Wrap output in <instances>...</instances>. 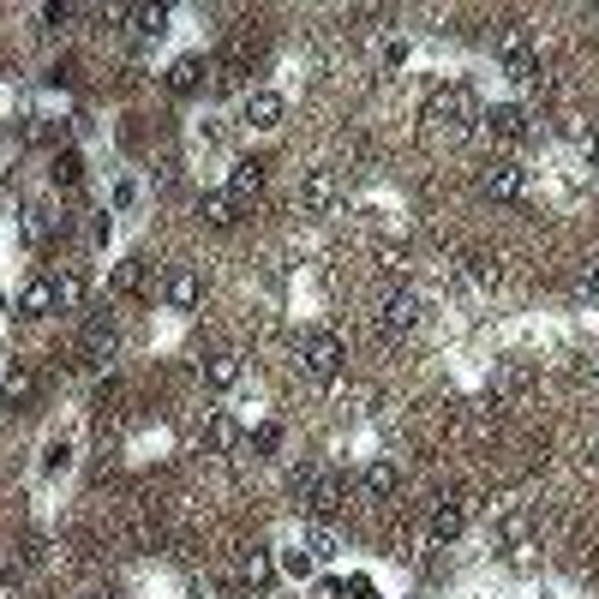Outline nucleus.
<instances>
[{
    "label": "nucleus",
    "mask_w": 599,
    "mask_h": 599,
    "mask_svg": "<svg viewBox=\"0 0 599 599\" xmlns=\"http://www.w3.org/2000/svg\"><path fill=\"white\" fill-rule=\"evenodd\" d=\"M420 120H426V132H438V138H468V132L486 120V108H480L474 84H438V90L420 102Z\"/></svg>",
    "instance_id": "obj_1"
},
{
    "label": "nucleus",
    "mask_w": 599,
    "mask_h": 599,
    "mask_svg": "<svg viewBox=\"0 0 599 599\" xmlns=\"http://www.w3.org/2000/svg\"><path fill=\"white\" fill-rule=\"evenodd\" d=\"M300 366H306V378L330 384V378H342V366H348V342H342L336 330H306V336H300Z\"/></svg>",
    "instance_id": "obj_2"
},
{
    "label": "nucleus",
    "mask_w": 599,
    "mask_h": 599,
    "mask_svg": "<svg viewBox=\"0 0 599 599\" xmlns=\"http://www.w3.org/2000/svg\"><path fill=\"white\" fill-rule=\"evenodd\" d=\"M114 348H120V324H114V312H90L84 318V330H78V366H108L114 360Z\"/></svg>",
    "instance_id": "obj_3"
},
{
    "label": "nucleus",
    "mask_w": 599,
    "mask_h": 599,
    "mask_svg": "<svg viewBox=\"0 0 599 599\" xmlns=\"http://www.w3.org/2000/svg\"><path fill=\"white\" fill-rule=\"evenodd\" d=\"M480 192H486L492 204H522V198H528V168H522L516 156H498V162H486Z\"/></svg>",
    "instance_id": "obj_4"
},
{
    "label": "nucleus",
    "mask_w": 599,
    "mask_h": 599,
    "mask_svg": "<svg viewBox=\"0 0 599 599\" xmlns=\"http://www.w3.org/2000/svg\"><path fill=\"white\" fill-rule=\"evenodd\" d=\"M480 126L492 132V144H528V138L540 132V126H534V114H528L522 102H492Z\"/></svg>",
    "instance_id": "obj_5"
},
{
    "label": "nucleus",
    "mask_w": 599,
    "mask_h": 599,
    "mask_svg": "<svg viewBox=\"0 0 599 599\" xmlns=\"http://www.w3.org/2000/svg\"><path fill=\"white\" fill-rule=\"evenodd\" d=\"M420 312H426V306H420V294H414V288H396V294H384V300H378V336H384V342L408 336V330L420 324Z\"/></svg>",
    "instance_id": "obj_6"
},
{
    "label": "nucleus",
    "mask_w": 599,
    "mask_h": 599,
    "mask_svg": "<svg viewBox=\"0 0 599 599\" xmlns=\"http://www.w3.org/2000/svg\"><path fill=\"white\" fill-rule=\"evenodd\" d=\"M498 66H504V78L534 84V78H540V48H534L522 30H504V42H498Z\"/></svg>",
    "instance_id": "obj_7"
},
{
    "label": "nucleus",
    "mask_w": 599,
    "mask_h": 599,
    "mask_svg": "<svg viewBox=\"0 0 599 599\" xmlns=\"http://www.w3.org/2000/svg\"><path fill=\"white\" fill-rule=\"evenodd\" d=\"M342 204V180H336V168H312L306 180H300V210L306 216H330Z\"/></svg>",
    "instance_id": "obj_8"
},
{
    "label": "nucleus",
    "mask_w": 599,
    "mask_h": 599,
    "mask_svg": "<svg viewBox=\"0 0 599 599\" xmlns=\"http://www.w3.org/2000/svg\"><path fill=\"white\" fill-rule=\"evenodd\" d=\"M300 504H306V516H312V522L342 516V510H348V474H318V486H312Z\"/></svg>",
    "instance_id": "obj_9"
},
{
    "label": "nucleus",
    "mask_w": 599,
    "mask_h": 599,
    "mask_svg": "<svg viewBox=\"0 0 599 599\" xmlns=\"http://www.w3.org/2000/svg\"><path fill=\"white\" fill-rule=\"evenodd\" d=\"M282 114H288V102L276 90H246V102H240V126H252V132H276Z\"/></svg>",
    "instance_id": "obj_10"
},
{
    "label": "nucleus",
    "mask_w": 599,
    "mask_h": 599,
    "mask_svg": "<svg viewBox=\"0 0 599 599\" xmlns=\"http://www.w3.org/2000/svg\"><path fill=\"white\" fill-rule=\"evenodd\" d=\"M426 534H432L438 546L462 540V534H468V498H438V504H432V522H426Z\"/></svg>",
    "instance_id": "obj_11"
},
{
    "label": "nucleus",
    "mask_w": 599,
    "mask_h": 599,
    "mask_svg": "<svg viewBox=\"0 0 599 599\" xmlns=\"http://www.w3.org/2000/svg\"><path fill=\"white\" fill-rule=\"evenodd\" d=\"M462 282H468V288H498V282H504V258H498V252H480V246L462 252Z\"/></svg>",
    "instance_id": "obj_12"
},
{
    "label": "nucleus",
    "mask_w": 599,
    "mask_h": 599,
    "mask_svg": "<svg viewBox=\"0 0 599 599\" xmlns=\"http://www.w3.org/2000/svg\"><path fill=\"white\" fill-rule=\"evenodd\" d=\"M240 372H246V366H240V354H204V360H198V378H204V390H216V396H222V390H234V384H240Z\"/></svg>",
    "instance_id": "obj_13"
},
{
    "label": "nucleus",
    "mask_w": 599,
    "mask_h": 599,
    "mask_svg": "<svg viewBox=\"0 0 599 599\" xmlns=\"http://www.w3.org/2000/svg\"><path fill=\"white\" fill-rule=\"evenodd\" d=\"M198 216L210 228H234L240 222V198H228V186H210V192H198Z\"/></svg>",
    "instance_id": "obj_14"
},
{
    "label": "nucleus",
    "mask_w": 599,
    "mask_h": 599,
    "mask_svg": "<svg viewBox=\"0 0 599 599\" xmlns=\"http://www.w3.org/2000/svg\"><path fill=\"white\" fill-rule=\"evenodd\" d=\"M162 300H168V312H192V306L204 300V276H198V270H174L168 288H162Z\"/></svg>",
    "instance_id": "obj_15"
},
{
    "label": "nucleus",
    "mask_w": 599,
    "mask_h": 599,
    "mask_svg": "<svg viewBox=\"0 0 599 599\" xmlns=\"http://www.w3.org/2000/svg\"><path fill=\"white\" fill-rule=\"evenodd\" d=\"M240 438H246V426H240V420H234L228 408H216V414L204 420V450H216V456H228V450H234Z\"/></svg>",
    "instance_id": "obj_16"
},
{
    "label": "nucleus",
    "mask_w": 599,
    "mask_h": 599,
    "mask_svg": "<svg viewBox=\"0 0 599 599\" xmlns=\"http://www.w3.org/2000/svg\"><path fill=\"white\" fill-rule=\"evenodd\" d=\"M108 288H114L120 300L144 294V288H150V258H120V264H114V276H108Z\"/></svg>",
    "instance_id": "obj_17"
},
{
    "label": "nucleus",
    "mask_w": 599,
    "mask_h": 599,
    "mask_svg": "<svg viewBox=\"0 0 599 599\" xmlns=\"http://www.w3.org/2000/svg\"><path fill=\"white\" fill-rule=\"evenodd\" d=\"M18 306H24V318H48V312H60L54 276H30V282H24V294H18Z\"/></svg>",
    "instance_id": "obj_18"
},
{
    "label": "nucleus",
    "mask_w": 599,
    "mask_h": 599,
    "mask_svg": "<svg viewBox=\"0 0 599 599\" xmlns=\"http://www.w3.org/2000/svg\"><path fill=\"white\" fill-rule=\"evenodd\" d=\"M264 192V162L258 156H240L234 168H228V198H258Z\"/></svg>",
    "instance_id": "obj_19"
},
{
    "label": "nucleus",
    "mask_w": 599,
    "mask_h": 599,
    "mask_svg": "<svg viewBox=\"0 0 599 599\" xmlns=\"http://www.w3.org/2000/svg\"><path fill=\"white\" fill-rule=\"evenodd\" d=\"M528 384H534V366L510 360V366H498V378H492V402H516Z\"/></svg>",
    "instance_id": "obj_20"
},
{
    "label": "nucleus",
    "mask_w": 599,
    "mask_h": 599,
    "mask_svg": "<svg viewBox=\"0 0 599 599\" xmlns=\"http://www.w3.org/2000/svg\"><path fill=\"white\" fill-rule=\"evenodd\" d=\"M240 582H246V588H252V594H264V588H270V582H276V558H270V552H264V546H252V552H246V558H240Z\"/></svg>",
    "instance_id": "obj_21"
},
{
    "label": "nucleus",
    "mask_w": 599,
    "mask_h": 599,
    "mask_svg": "<svg viewBox=\"0 0 599 599\" xmlns=\"http://www.w3.org/2000/svg\"><path fill=\"white\" fill-rule=\"evenodd\" d=\"M204 72H210V66H204L198 54H180V60L168 66V90H174V96H192V90L204 84Z\"/></svg>",
    "instance_id": "obj_22"
},
{
    "label": "nucleus",
    "mask_w": 599,
    "mask_h": 599,
    "mask_svg": "<svg viewBox=\"0 0 599 599\" xmlns=\"http://www.w3.org/2000/svg\"><path fill=\"white\" fill-rule=\"evenodd\" d=\"M54 228H60V216H54L48 204H24V222H18V234H24L30 246H42V240H48Z\"/></svg>",
    "instance_id": "obj_23"
},
{
    "label": "nucleus",
    "mask_w": 599,
    "mask_h": 599,
    "mask_svg": "<svg viewBox=\"0 0 599 599\" xmlns=\"http://www.w3.org/2000/svg\"><path fill=\"white\" fill-rule=\"evenodd\" d=\"M66 468H72V438H48V444H42V462H36V474H42V480H60Z\"/></svg>",
    "instance_id": "obj_24"
},
{
    "label": "nucleus",
    "mask_w": 599,
    "mask_h": 599,
    "mask_svg": "<svg viewBox=\"0 0 599 599\" xmlns=\"http://www.w3.org/2000/svg\"><path fill=\"white\" fill-rule=\"evenodd\" d=\"M396 486H402V468H396L390 456H378V462L366 468V492H372V498H396Z\"/></svg>",
    "instance_id": "obj_25"
},
{
    "label": "nucleus",
    "mask_w": 599,
    "mask_h": 599,
    "mask_svg": "<svg viewBox=\"0 0 599 599\" xmlns=\"http://www.w3.org/2000/svg\"><path fill=\"white\" fill-rule=\"evenodd\" d=\"M276 570L288 576V582H312V570H318V558L306 552V540L300 546H282V558H276Z\"/></svg>",
    "instance_id": "obj_26"
},
{
    "label": "nucleus",
    "mask_w": 599,
    "mask_h": 599,
    "mask_svg": "<svg viewBox=\"0 0 599 599\" xmlns=\"http://www.w3.org/2000/svg\"><path fill=\"white\" fill-rule=\"evenodd\" d=\"M84 270H66V276H54V294H60V312H78L84 306Z\"/></svg>",
    "instance_id": "obj_27"
},
{
    "label": "nucleus",
    "mask_w": 599,
    "mask_h": 599,
    "mask_svg": "<svg viewBox=\"0 0 599 599\" xmlns=\"http://www.w3.org/2000/svg\"><path fill=\"white\" fill-rule=\"evenodd\" d=\"M306 552H312L318 564H336V558H342V540H336V534L318 522V528H306Z\"/></svg>",
    "instance_id": "obj_28"
},
{
    "label": "nucleus",
    "mask_w": 599,
    "mask_h": 599,
    "mask_svg": "<svg viewBox=\"0 0 599 599\" xmlns=\"http://www.w3.org/2000/svg\"><path fill=\"white\" fill-rule=\"evenodd\" d=\"M126 18H132L138 36H162V30H168V6H132Z\"/></svg>",
    "instance_id": "obj_29"
},
{
    "label": "nucleus",
    "mask_w": 599,
    "mask_h": 599,
    "mask_svg": "<svg viewBox=\"0 0 599 599\" xmlns=\"http://www.w3.org/2000/svg\"><path fill=\"white\" fill-rule=\"evenodd\" d=\"M0 390H6V402H30V390H36V372H30V366H6Z\"/></svg>",
    "instance_id": "obj_30"
},
{
    "label": "nucleus",
    "mask_w": 599,
    "mask_h": 599,
    "mask_svg": "<svg viewBox=\"0 0 599 599\" xmlns=\"http://www.w3.org/2000/svg\"><path fill=\"white\" fill-rule=\"evenodd\" d=\"M246 444H252V456H258V462H270V456L282 450V426H276V420H264V426H252V438H246Z\"/></svg>",
    "instance_id": "obj_31"
},
{
    "label": "nucleus",
    "mask_w": 599,
    "mask_h": 599,
    "mask_svg": "<svg viewBox=\"0 0 599 599\" xmlns=\"http://www.w3.org/2000/svg\"><path fill=\"white\" fill-rule=\"evenodd\" d=\"M48 174H54V186H78V180H84V156H78V150H60Z\"/></svg>",
    "instance_id": "obj_32"
},
{
    "label": "nucleus",
    "mask_w": 599,
    "mask_h": 599,
    "mask_svg": "<svg viewBox=\"0 0 599 599\" xmlns=\"http://www.w3.org/2000/svg\"><path fill=\"white\" fill-rule=\"evenodd\" d=\"M192 144H198V150H222V144H228V126H222V120H198Z\"/></svg>",
    "instance_id": "obj_33"
},
{
    "label": "nucleus",
    "mask_w": 599,
    "mask_h": 599,
    "mask_svg": "<svg viewBox=\"0 0 599 599\" xmlns=\"http://www.w3.org/2000/svg\"><path fill=\"white\" fill-rule=\"evenodd\" d=\"M18 576H24V558H18V552H12V546L0 540V588H12Z\"/></svg>",
    "instance_id": "obj_34"
},
{
    "label": "nucleus",
    "mask_w": 599,
    "mask_h": 599,
    "mask_svg": "<svg viewBox=\"0 0 599 599\" xmlns=\"http://www.w3.org/2000/svg\"><path fill=\"white\" fill-rule=\"evenodd\" d=\"M378 60H384V72H396V66H408V42H402V36H390V42L378 48Z\"/></svg>",
    "instance_id": "obj_35"
},
{
    "label": "nucleus",
    "mask_w": 599,
    "mask_h": 599,
    "mask_svg": "<svg viewBox=\"0 0 599 599\" xmlns=\"http://www.w3.org/2000/svg\"><path fill=\"white\" fill-rule=\"evenodd\" d=\"M288 486H294V492L306 498V492L318 486V468H312V462H294V468H288Z\"/></svg>",
    "instance_id": "obj_36"
},
{
    "label": "nucleus",
    "mask_w": 599,
    "mask_h": 599,
    "mask_svg": "<svg viewBox=\"0 0 599 599\" xmlns=\"http://www.w3.org/2000/svg\"><path fill=\"white\" fill-rule=\"evenodd\" d=\"M582 156H588V168H599V126H582Z\"/></svg>",
    "instance_id": "obj_37"
},
{
    "label": "nucleus",
    "mask_w": 599,
    "mask_h": 599,
    "mask_svg": "<svg viewBox=\"0 0 599 599\" xmlns=\"http://www.w3.org/2000/svg\"><path fill=\"white\" fill-rule=\"evenodd\" d=\"M132 198H138V186H132V180H120V186H114V210H132Z\"/></svg>",
    "instance_id": "obj_38"
},
{
    "label": "nucleus",
    "mask_w": 599,
    "mask_h": 599,
    "mask_svg": "<svg viewBox=\"0 0 599 599\" xmlns=\"http://www.w3.org/2000/svg\"><path fill=\"white\" fill-rule=\"evenodd\" d=\"M42 18H48V24H66V18H72V6H66V0H54V6H42Z\"/></svg>",
    "instance_id": "obj_39"
},
{
    "label": "nucleus",
    "mask_w": 599,
    "mask_h": 599,
    "mask_svg": "<svg viewBox=\"0 0 599 599\" xmlns=\"http://www.w3.org/2000/svg\"><path fill=\"white\" fill-rule=\"evenodd\" d=\"M582 288H588V294H594V300H599V258H594V264H588V276H582Z\"/></svg>",
    "instance_id": "obj_40"
},
{
    "label": "nucleus",
    "mask_w": 599,
    "mask_h": 599,
    "mask_svg": "<svg viewBox=\"0 0 599 599\" xmlns=\"http://www.w3.org/2000/svg\"><path fill=\"white\" fill-rule=\"evenodd\" d=\"M192 599H216V588H210V582H192Z\"/></svg>",
    "instance_id": "obj_41"
},
{
    "label": "nucleus",
    "mask_w": 599,
    "mask_h": 599,
    "mask_svg": "<svg viewBox=\"0 0 599 599\" xmlns=\"http://www.w3.org/2000/svg\"><path fill=\"white\" fill-rule=\"evenodd\" d=\"M594 384H599V366H594Z\"/></svg>",
    "instance_id": "obj_42"
}]
</instances>
